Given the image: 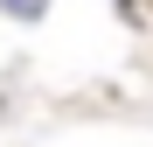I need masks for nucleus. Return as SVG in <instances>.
Wrapping results in <instances>:
<instances>
[{
	"mask_svg": "<svg viewBox=\"0 0 153 147\" xmlns=\"http://www.w3.org/2000/svg\"><path fill=\"white\" fill-rule=\"evenodd\" d=\"M0 14H14V21H42L49 0H0Z\"/></svg>",
	"mask_w": 153,
	"mask_h": 147,
	"instance_id": "f257e3e1",
	"label": "nucleus"
},
{
	"mask_svg": "<svg viewBox=\"0 0 153 147\" xmlns=\"http://www.w3.org/2000/svg\"><path fill=\"white\" fill-rule=\"evenodd\" d=\"M118 7H125V21H139V0H118Z\"/></svg>",
	"mask_w": 153,
	"mask_h": 147,
	"instance_id": "f03ea898",
	"label": "nucleus"
}]
</instances>
